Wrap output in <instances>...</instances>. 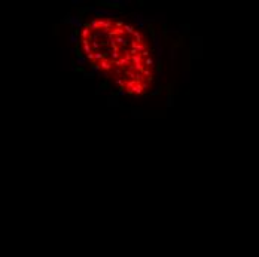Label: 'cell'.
I'll return each instance as SVG.
<instances>
[{
  "mask_svg": "<svg viewBox=\"0 0 259 257\" xmlns=\"http://www.w3.org/2000/svg\"><path fill=\"white\" fill-rule=\"evenodd\" d=\"M86 61L119 91L142 97L155 82V60L148 37L134 26L113 17L86 21L79 31Z\"/></svg>",
  "mask_w": 259,
  "mask_h": 257,
  "instance_id": "6da1fadb",
  "label": "cell"
}]
</instances>
